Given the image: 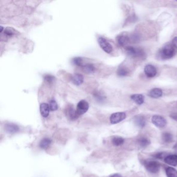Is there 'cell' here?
<instances>
[{"label": "cell", "mask_w": 177, "mask_h": 177, "mask_svg": "<svg viewBox=\"0 0 177 177\" xmlns=\"http://www.w3.org/2000/svg\"><path fill=\"white\" fill-rule=\"evenodd\" d=\"M162 95H163V92L162 90L158 88H155L152 89L149 93V96L153 98L161 97Z\"/></svg>", "instance_id": "obj_17"}, {"label": "cell", "mask_w": 177, "mask_h": 177, "mask_svg": "<svg viewBox=\"0 0 177 177\" xmlns=\"http://www.w3.org/2000/svg\"><path fill=\"white\" fill-rule=\"evenodd\" d=\"M40 110L41 115L44 117H47L49 114L50 109H49V105L47 103H41Z\"/></svg>", "instance_id": "obj_11"}, {"label": "cell", "mask_w": 177, "mask_h": 177, "mask_svg": "<svg viewBox=\"0 0 177 177\" xmlns=\"http://www.w3.org/2000/svg\"><path fill=\"white\" fill-rule=\"evenodd\" d=\"M131 99L139 105H141L144 102V97L141 94L132 95L131 96Z\"/></svg>", "instance_id": "obj_16"}, {"label": "cell", "mask_w": 177, "mask_h": 177, "mask_svg": "<svg viewBox=\"0 0 177 177\" xmlns=\"http://www.w3.org/2000/svg\"><path fill=\"white\" fill-rule=\"evenodd\" d=\"M145 74L148 78H153L157 74L155 67L151 64H148L144 68Z\"/></svg>", "instance_id": "obj_8"}, {"label": "cell", "mask_w": 177, "mask_h": 177, "mask_svg": "<svg viewBox=\"0 0 177 177\" xmlns=\"http://www.w3.org/2000/svg\"><path fill=\"white\" fill-rule=\"evenodd\" d=\"M129 37L126 34H120L117 37V41L119 45L121 46H125L128 43Z\"/></svg>", "instance_id": "obj_13"}, {"label": "cell", "mask_w": 177, "mask_h": 177, "mask_svg": "<svg viewBox=\"0 0 177 177\" xmlns=\"http://www.w3.org/2000/svg\"><path fill=\"white\" fill-rule=\"evenodd\" d=\"M4 33L7 36H12L16 34V31L14 28L10 27L6 28L4 30Z\"/></svg>", "instance_id": "obj_27"}, {"label": "cell", "mask_w": 177, "mask_h": 177, "mask_svg": "<svg viewBox=\"0 0 177 177\" xmlns=\"http://www.w3.org/2000/svg\"><path fill=\"white\" fill-rule=\"evenodd\" d=\"M134 121L137 126L140 128H143L146 125V119L144 117L141 115H137L135 117Z\"/></svg>", "instance_id": "obj_15"}, {"label": "cell", "mask_w": 177, "mask_h": 177, "mask_svg": "<svg viewBox=\"0 0 177 177\" xmlns=\"http://www.w3.org/2000/svg\"><path fill=\"white\" fill-rule=\"evenodd\" d=\"M3 30H4V28L3 27H2V26H1V30H0V32H2V31H3Z\"/></svg>", "instance_id": "obj_33"}, {"label": "cell", "mask_w": 177, "mask_h": 177, "mask_svg": "<svg viewBox=\"0 0 177 177\" xmlns=\"http://www.w3.org/2000/svg\"><path fill=\"white\" fill-rule=\"evenodd\" d=\"M166 173L167 177H177V170L171 167H168L166 169Z\"/></svg>", "instance_id": "obj_21"}, {"label": "cell", "mask_w": 177, "mask_h": 177, "mask_svg": "<svg viewBox=\"0 0 177 177\" xmlns=\"http://www.w3.org/2000/svg\"><path fill=\"white\" fill-rule=\"evenodd\" d=\"M138 143L141 147L142 148H146L150 144V141L149 139L142 137L140 138L138 140Z\"/></svg>", "instance_id": "obj_22"}, {"label": "cell", "mask_w": 177, "mask_h": 177, "mask_svg": "<svg viewBox=\"0 0 177 177\" xmlns=\"http://www.w3.org/2000/svg\"><path fill=\"white\" fill-rule=\"evenodd\" d=\"M4 128L7 132L11 133V134L16 133L18 132L19 130V128L17 125L12 124V123H9L5 125Z\"/></svg>", "instance_id": "obj_12"}, {"label": "cell", "mask_w": 177, "mask_h": 177, "mask_svg": "<svg viewBox=\"0 0 177 177\" xmlns=\"http://www.w3.org/2000/svg\"><path fill=\"white\" fill-rule=\"evenodd\" d=\"M152 122L158 128H164L167 124V121L165 118L160 115H154L152 117Z\"/></svg>", "instance_id": "obj_7"}, {"label": "cell", "mask_w": 177, "mask_h": 177, "mask_svg": "<svg viewBox=\"0 0 177 177\" xmlns=\"http://www.w3.org/2000/svg\"><path fill=\"white\" fill-rule=\"evenodd\" d=\"M162 139L166 143H170L173 142V137L170 132H165L162 134Z\"/></svg>", "instance_id": "obj_20"}, {"label": "cell", "mask_w": 177, "mask_h": 177, "mask_svg": "<svg viewBox=\"0 0 177 177\" xmlns=\"http://www.w3.org/2000/svg\"><path fill=\"white\" fill-rule=\"evenodd\" d=\"M129 71L125 67H120L117 70V75L119 76L123 77V76H127L128 74Z\"/></svg>", "instance_id": "obj_24"}, {"label": "cell", "mask_w": 177, "mask_h": 177, "mask_svg": "<svg viewBox=\"0 0 177 177\" xmlns=\"http://www.w3.org/2000/svg\"><path fill=\"white\" fill-rule=\"evenodd\" d=\"M167 155H166V153H164V152H160V153H158L156 154H155L154 155V157L158 159H163V158H165Z\"/></svg>", "instance_id": "obj_28"}, {"label": "cell", "mask_w": 177, "mask_h": 177, "mask_svg": "<svg viewBox=\"0 0 177 177\" xmlns=\"http://www.w3.org/2000/svg\"><path fill=\"white\" fill-rule=\"evenodd\" d=\"M72 62L74 63L75 66H81V67H83L84 66V63H83V60L82 59L81 57H75L73 59Z\"/></svg>", "instance_id": "obj_25"}, {"label": "cell", "mask_w": 177, "mask_h": 177, "mask_svg": "<svg viewBox=\"0 0 177 177\" xmlns=\"http://www.w3.org/2000/svg\"><path fill=\"white\" fill-rule=\"evenodd\" d=\"M172 45H173L174 47L177 49V37L173 38V41H172Z\"/></svg>", "instance_id": "obj_31"}, {"label": "cell", "mask_w": 177, "mask_h": 177, "mask_svg": "<svg viewBox=\"0 0 177 177\" xmlns=\"http://www.w3.org/2000/svg\"><path fill=\"white\" fill-rule=\"evenodd\" d=\"M89 108L90 105L87 102L84 100H82L78 103L76 107V111L78 114L80 116L85 114L88 110Z\"/></svg>", "instance_id": "obj_6"}, {"label": "cell", "mask_w": 177, "mask_h": 177, "mask_svg": "<svg viewBox=\"0 0 177 177\" xmlns=\"http://www.w3.org/2000/svg\"><path fill=\"white\" fill-rule=\"evenodd\" d=\"M109 177H122V176L119 173H115V174H113L112 175L110 176Z\"/></svg>", "instance_id": "obj_32"}, {"label": "cell", "mask_w": 177, "mask_h": 177, "mask_svg": "<svg viewBox=\"0 0 177 177\" xmlns=\"http://www.w3.org/2000/svg\"><path fill=\"white\" fill-rule=\"evenodd\" d=\"M112 142L115 146H120L124 143V139L121 137H114L112 140Z\"/></svg>", "instance_id": "obj_23"}, {"label": "cell", "mask_w": 177, "mask_h": 177, "mask_svg": "<svg viewBox=\"0 0 177 177\" xmlns=\"http://www.w3.org/2000/svg\"><path fill=\"white\" fill-rule=\"evenodd\" d=\"M164 161L168 165L176 166L177 165V155L171 154L167 155L164 158Z\"/></svg>", "instance_id": "obj_10"}, {"label": "cell", "mask_w": 177, "mask_h": 177, "mask_svg": "<svg viewBox=\"0 0 177 177\" xmlns=\"http://www.w3.org/2000/svg\"><path fill=\"white\" fill-rule=\"evenodd\" d=\"M144 165L146 170L151 173H156L160 170V164L155 161H145Z\"/></svg>", "instance_id": "obj_3"}, {"label": "cell", "mask_w": 177, "mask_h": 177, "mask_svg": "<svg viewBox=\"0 0 177 177\" xmlns=\"http://www.w3.org/2000/svg\"><path fill=\"white\" fill-rule=\"evenodd\" d=\"M126 117V115L124 112H117L112 114L110 117V121L111 124H116L121 122Z\"/></svg>", "instance_id": "obj_5"}, {"label": "cell", "mask_w": 177, "mask_h": 177, "mask_svg": "<svg viewBox=\"0 0 177 177\" xmlns=\"http://www.w3.org/2000/svg\"><path fill=\"white\" fill-rule=\"evenodd\" d=\"M95 96L97 100L99 101V102H102V101H104L105 99V97L99 93H96L95 95Z\"/></svg>", "instance_id": "obj_30"}, {"label": "cell", "mask_w": 177, "mask_h": 177, "mask_svg": "<svg viewBox=\"0 0 177 177\" xmlns=\"http://www.w3.org/2000/svg\"><path fill=\"white\" fill-rule=\"evenodd\" d=\"M44 80L49 83H52L54 82L55 78L52 75H46L44 76Z\"/></svg>", "instance_id": "obj_29"}, {"label": "cell", "mask_w": 177, "mask_h": 177, "mask_svg": "<svg viewBox=\"0 0 177 177\" xmlns=\"http://www.w3.org/2000/svg\"><path fill=\"white\" fill-rule=\"evenodd\" d=\"M98 42L100 47L105 53L110 54L113 51V47L111 44L105 38L100 37L98 39Z\"/></svg>", "instance_id": "obj_4"}, {"label": "cell", "mask_w": 177, "mask_h": 177, "mask_svg": "<svg viewBox=\"0 0 177 177\" xmlns=\"http://www.w3.org/2000/svg\"><path fill=\"white\" fill-rule=\"evenodd\" d=\"M125 49L127 54L132 57L144 58L146 57V54L144 53V51L141 49L134 48L132 46L126 47Z\"/></svg>", "instance_id": "obj_2"}, {"label": "cell", "mask_w": 177, "mask_h": 177, "mask_svg": "<svg viewBox=\"0 0 177 177\" xmlns=\"http://www.w3.org/2000/svg\"><path fill=\"white\" fill-rule=\"evenodd\" d=\"M175 54V49L173 45L168 44L163 47L158 53L159 58L161 59H168L172 58Z\"/></svg>", "instance_id": "obj_1"}, {"label": "cell", "mask_w": 177, "mask_h": 177, "mask_svg": "<svg viewBox=\"0 0 177 177\" xmlns=\"http://www.w3.org/2000/svg\"><path fill=\"white\" fill-rule=\"evenodd\" d=\"M84 72L88 74L93 73L95 71V67L92 63H86L82 67Z\"/></svg>", "instance_id": "obj_18"}, {"label": "cell", "mask_w": 177, "mask_h": 177, "mask_svg": "<svg viewBox=\"0 0 177 177\" xmlns=\"http://www.w3.org/2000/svg\"><path fill=\"white\" fill-rule=\"evenodd\" d=\"M71 80L75 85H80L84 82V77L82 74L76 73L72 76Z\"/></svg>", "instance_id": "obj_14"}, {"label": "cell", "mask_w": 177, "mask_h": 177, "mask_svg": "<svg viewBox=\"0 0 177 177\" xmlns=\"http://www.w3.org/2000/svg\"><path fill=\"white\" fill-rule=\"evenodd\" d=\"M51 143H52V140L51 139L45 138L41 140L39 146L42 149H46L47 148H49V146L51 145Z\"/></svg>", "instance_id": "obj_19"}, {"label": "cell", "mask_w": 177, "mask_h": 177, "mask_svg": "<svg viewBox=\"0 0 177 177\" xmlns=\"http://www.w3.org/2000/svg\"><path fill=\"white\" fill-rule=\"evenodd\" d=\"M49 105L50 110L52 111H56L58 108L56 101L54 99L51 100V101H49Z\"/></svg>", "instance_id": "obj_26"}, {"label": "cell", "mask_w": 177, "mask_h": 177, "mask_svg": "<svg viewBox=\"0 0 177 177\" xmlns=\"http://www.w3.org/2000/svg\"><path fill=\"white\" fill-rule=\"evenodd\" d=\"M66 114L69 118L71 120H75L80 117L78 114L76 110L74 109V108L71 105L66 108Z\"/></svg>", "instance_id": "obj_9"}]
</instances>
